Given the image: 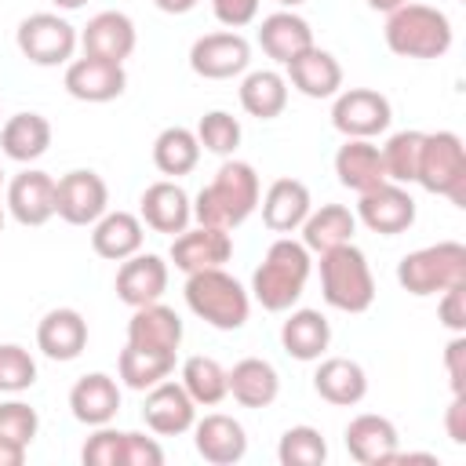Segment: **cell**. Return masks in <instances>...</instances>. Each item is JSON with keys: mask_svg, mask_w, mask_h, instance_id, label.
<instances>
[{"mask_svg": "<svg viewBox=\"0 0 466 466\" xmlns=\"http://www.w3.org/2000/svg\"><path fill=\"white\" fill-rule=\"evenodd\" d=\"M167 291V262L153 251H135L131 258L120 262L116 269V299L124 306H149L160 302V295Z\"/></svg>", "mask_w": 466, "mask_h": 466, "instance_id": "cell-19", "label": "cell"}, {"mask_svg": "<svg viewBox=\"0 0 466 466\" xmlns=\"http://www.w3.org/2000/svg\"><path fill=\"white\" fill-rule=\"evenodd\" d=\"M7 211L18 226H44L55 218V178L40 167H25L7 182Z\"/></svg>", "mask_w": 466, "mask_h": 466, "instance_id": "cell-18", "label": "cell"}, {"mask_svg": "<svg viewBox=\"0 0 466 466\" xmlns=\"http://www.w3.org/2000/svg\"><path fill=\"white\" fill-rule=\"evenodd\" d=\"M248 66H251V44L233 29L197 36L189 47V69L204 80H229L240 76Z\"/></svg>", "mask_w": 466, "mask_h": 466, "instance_id": "cell-12", "label": "cell"}, {"mask_svg": "<svg viewBox=\"0 0 466 466\" xmlns=\"http://www.w3.org/2000/svg\"><path fill=\"white\" fill-rule=\"evenodd\" d=\"M55 7H62V11H76V7H84L87 0H51Z\"/></svg>", "mask_w": 466, "mask_h": 466, "instance_id": "cell-53", "label": "cell"}, {"mask_svg": "<svg viewBox=\"0 0 466 466\" xmlns=\"http://www.w3.org/2000/svg\"><path fill=\"white\" fill-rule=\"evenodd\" d=\"M22 462H25V448L0 437V466H22Z\"/></svg>", "mask_w": 466, "mask_h": 466, "instance_id": "cell-50", "label": "cell"}, {"mask_svg": "<svg viewBox=\"0 0 466 466\" xmlns=\"http://www.w3.org/2000/svg\"><path fill=\"white\" fill-rule=\"evenodd\" d=\"M444 368H448L451 393H466V331L455 335V339L444 346Z\"/></svg>", "mask_w": 466, "mask_h": 466, "instance_id": "cell-48", "label": "cell"}, {"mask_svg": "<svg viewBox=\"0 0 466 466\" xmlns=\"http://www.w3.org/2000/svg\"><path fill=\"white\" fill-rule=\"evenodd\" d=\"M309 269H313V258H309L306 244L291 240V237H277L269 244L266 258L258 262V269L251 273L255 302L262 309H269V313H288L302 299Z\"/></svg>", "mask_w": 466, "mask_h": 466, "instance_id": "cell-2", "label": "cell"}, {"mask_svg": "<svg viewBox=\"0 0 466 466\" xmlns=\"http://www.w3.org/2000/svg\"><path fill=\"white\" fill-rule=\"evenodd\" d=\"M0 233H4V204H0Z\"/></svg>", "mask_w": 466, "mask_h": 466, "instance_id": "cell-55", "label": "cell"}, {"mask_svg": "<svg viewBox=\"0 0 466 466\" xmlns=\"http://www.w3.org/2000/svg\"><path fill=\"white\" fill-rule=\"evenodd\" d=\"M197 160H200V142H197V135L189 127L171 124L153 138V164H157L160 175L182 178V175H189L197 167Z\"/></svg>", "mask_w": 466, "mask_h": 466, "instance_id": "cell-36", "label": "cell"}, {"mask_svg": "<svg viewBox=\"0 0 466 466\" xmlns=\"http://www.w3.org/2000/svg\"><path fill=\"white\" fill-rule=\"evenodd\" d=\"M127 87V73L120 62H106V58H73L66 66V91L76 98V102H113L120 98Z\"/></svg>", "mask_w": 466, "mask_h": 466, "instance_id": "cell-14", "label": "cell"}, {"mask_svg": "<svg viewBox=\"0 0 466 466\" xmlns=\"http://www.w3.org/2000/svg\"><path fill=\"white\" fill-rule=\"evenodd\" d=\"M127 342L138 346V350L178 353V346H182V317L164 302L135 306V313L127 320Z\"/></svg>", "mask_w": 466, "mask_h": 466, "instance_id": "cell-23", "label": "cell"}, {"mask_svg": "<svg viewBox=\"0 0 466 466\" xmlns=\"http://www.w3.org/2000/svg\"><path fill=\"white\" fill-rule=\"evenodd\" d=\"M284 69H288L284 80L299 95H306V98H335L342 91V66H339V58L331 51L317 47V44L309 51H302L299 58H291Z\"/></svg>", "mask_w": 466, "mask_h": 466, "instance_id": "cell-22", "label": "cell"}, {"mask_svg": "<svg viewBox=\"0 0 466 466\" xmlns=\"http://www.w3.org/2000/svg\"><path fill=\"white\" fill-rule=\"evenodd\" d=\"M357 222H364L371 233L397 237L415 226V200L400 182H379L368 193H357Z\"/></svg>", "mask_w": 466, "mask_h": 466, "instance_id": "cell-11", "label": "cell"}, {"mask_svg": "<svg viewBox=\"0 0 466 466\" xmlns=\"http://www.w3.org/2000/svg\"><path fill=\"white\" fill-rule=\"evenodd\" d=\"M320 295L339 313H364L375 302V277L368 255L350 240L320 255Z\"/></svg>", "mask_w": 466, "mask_h": 466, "instance_id": "cell-4", "label": "cell"}, {"mask_svg": "<svg viewBox=\"0 0 466 466\" xmlns=\"http://www.w3.org/2000/svg\"><path fill=\"white\" fill-rule=\"evenodd\" d=\"M229 255H233V237H229V229H215V226H200V222H197V229L186 226V229L175 233V240H171V262H175V269H182V273L215 269V266L229 262Z\"/></svg>", "mask_w": 466, "mask_h": 466, "instance_id": "cell-15", "label": "cell"}, {"mask_svg": "<svg viewBox=\"0 0 466 466\" xmlns=\"http://www.w3.org/2000/svg\"><path fill=\"white\" fill-rule=\"evenodd\" d=\"M335 175L346 189L353 193H368L375 189L379 182H386V171H382V153L371 138H346L335 153Z\"/></svg>", "mask_w": 466, "mask_h": 466, "instance_id": "cell-30", "label": "cell"}, {"mask_svg": "<svg viewBox=\"0 0 466 466\" xmlns=\"http://www.w3.org/2000/svg\"><path fill=\"white\" fill-rule=\"evenodd\" d=\"M0 186H4V171H0Z\"/></svg>", "mask_w": 466, "mask_h": 466, "instance_id": "cell-56", "label": "cell"}, {"mask_svg": "<svg viewBox=\"0 0 466 466\" xmlns=\"http://www.w3.org/2000/svg\"><path fill=\"white\" fill-rule=\"evenodd\" d=\"M36 430H40L36 408H29L25 400H4L0 404V437L4 441H15V444L29 448L33 437H36Z\"/></svg>", "mask_w": 466, "mask_h": 466, "instance_id": "cell-43", "label": "cell"}, {"mask_svg": "<svg viewBox=\"0 0 466 466\" xmlns=\"http://www.w3.org/2000/svg\"><path fill=\"white\" fill-rule=\"evenodd\" d=\"M331 342V324L320 309H291L280 324V346L295 360H320Z\"/></svg>", "mask_w": 466, "mask_h": 466, "instance_id": "cell-32", "label": "cell"}, {"mask_svg": "<svg viewBox=\"0 0 466 466\" xmlns=\"http://www.w3.org/2000/svg\"><path fill=\"white\" fill-rule=\"evenodd\" d=\"M164 448L146 433H124V466H160Z\"/></svg>", "mask_w": 466, "mask_h": 466, "instance_id": "cell-46", "label": "cell"}, {"mask_svg": "<svg viewBox=\"0 0 466 466\" xmlns=\"http://www.w3.org/2000/svg\"><path fill=\"white\" fill-rule=\"evenodd\" d=\"M80 459L84 466H124V433L113 430L109 422L95 426V433L84 441Z\"/></svg>", "mask_w": 466, "mask_h": 466, "instance_id": "cell-44", "label": "cell"}, {"mask_svg": "<svg viewBox=\"0 0 466 466\" xmlns=\"http://www.w3.org/2000/svg\"><path fill=\"white\" fill-rule=\"evenodd\" d=\"M135 44H138L135 22L124 11H98L80 29V47L91 58H106V62H120L124 66V58H131Z\"/></svg>", "mask_w": 466, "mask_h": 466, "instance_id": "cell-20", "label": "cell"}, {"mask_svg": "<svg viewBox=\"0 0 466 466\" xmlns=\"http://www.w3.org/2000/svg\"><path fill=\"white\" fill-rule=\"evenodd\" d=\"M258 208H262V222L273 233H295L306 222V215L313 211V197H309L306 182L277 178V182H269L266 197H258Z\"/></svg>", "mask_w": 466, "mask_h": 466, "instance_id": "cell-26", "label": "cell"}, {"mask_svg": "<svg viewBox=\"0 0 466 466\" xmlns=\"http://www.w3.org/2000/svg\"><path fill=\"white\" fill-rule=\"evenodd\" d=\"M240 106L248 116L273 120L288 106V80L277 69H255L240 80Z\"/></svg>", "mask_w": 466, "mask_h": 466, "instance_id": "cell-35", "label": "cell"}, {"mask_svg": "<svg viewBox=\"0 0 466 466\" xmlns=\"http://www.w3.org/2000/svg\"><path fill=\"white\" fill-rule=\"evenodd\" d=\"M404 4H408V0H368V7H371V11H386V15H390V11H397V7H404Z\"/></svg>", "mask_w": 466, "mask_h": 466, "instance_id": "cell-52", "label": "cell"}, {"mask_svg": "<svg viewBox=\"0 0 466 466\" xmlns=\"http://www.w3.org/2000/svg\"><path fill=\"white\" fill-rule=\"evenodd\" d=\"M211 11L226 29H244L248 22H255L258 0H211Z\"/></svg>", "mask_w": 466, "mask_h": 466, "instance_id": "cell-47", "label": "cell"}, {"mask_svg": "<svg viewBox=\"0 0 466 466\" xmlns=\"http://www.w3.org/2000/svg\"><path fill=\"white\" fill-rule=\"evenodd\" d=\"M193 135H197L200 149H208L215 157H233L237 146H240V120L233 113H226V109H211V113L200 116Z\"/></svg>", "mask_w": 466, "mask_h": 466, "instance_id": "cell-41", "label": "cell"}, {"mask_svg": "<svg viewBox=\"0 0 466 466\" xmlns=\"http://www.w3.org/2000/svg\"><path fill=\"white\" fill-rule=\"evenodd\" d=\"M422 135L426 131H397L386 138V146H379L382 153V171L390 182H415L419 175V153H422Z\"/></svg>", "mask_w": 466, "mask_h": 466, "instance_id": "cell-39", "label": "cell"}, {"mask_svg": "<svg viewBox=\"0 0 466 466\" xmlns=\"http://www.w3.org/2000/svg\"><path fill=\"white\" fill-rule=\"evenodd\" d=\"M437 320H441L448 331H455V335H462V331H466V284H455V288L441 291Z\"/></svg>", "mask_w": 466, "mask_h": 466, "instance_id": "cell-45", "label": "cell"}, {"mask_svg": "<svg viewBox=\"0 0 466 466\" xmlns=\"http://www.w3.org/2000/svg\"><path fill=\"white\" fill-rule=\"evenodd\" d=\"M175 371V353H157V350H138V346H124L116 357V375L127 390L146 393L149 386L164 382Z\"/></svg>", "mask_w": 466, "mask_h": 466, "instance_id": "cell-37", "label": "cell"}, {"mask_svg": "<svg viewBox=\"0 0 466 466\" xmlns=\"http://www.w3.org/2000/svg\"><path fill=\"white\" fill-rule=\"evenodd\" d=\"M386 47L400 58H441L451 47V22L430 4H404L386 15Z\"/></svg>", "mask_w": 466, "mask_h": 466, "instance_id": "cell-5", "label": "cell"}, {"mask_svg": "<svg viewBox=\"0 0 466 466\" xmlns=\"http://www.w3.org/2000/svg\"><path fill=\"white\" fill-rule=\"evenodd\" d=\"M397 284L415 299L441 295L455 284H466V244L437 240L419 251H408L397 262Z\"/></svg>", "mask_w": 466, "mask_h": 466, "instance_id": "cell-6", "label": "cell"}, {"mask_svg": "<svg viewBox=\"0 0 466 466\" xmlns=\"http://www.w3.org/2000/svg\"><path fill=\"white\" fill-rule=\"evenodd\" d=\"M142 419L146 426L157 433V437H178L186 430H193L197 422V404L193 397L182 390V382H157L146 390V400H142Z\"/></svg>", "mask_w": 466, "mask_h": 466, "instance_id": "cell-13", "label": "cell"}, {"mask_svg": "<svg viewBox=\"0 0 466 466\" xmlns=\"http://www.w3.org/2000/svg\"><path fill=\"white\" fill-rule=\"evenodd\" d=\"M415 182L426 193L448 197L455 208H466V149L455 131H430L422 135L419 175Z\"/></svg>", "mask_w": 466, "mask_h": 466, "instance_id": "cell-7", "label": "cell"}, {"mask_svg": "<svg viewBox=\"0 0 466 466\" xmlns=\"http://www.w3.org/2000/svg\"><path fill=\"white\" fill-rule=\"evenodd\" d=\"M15 44H18L22 58H29L33 66H66V62H73V51L80 44V33L62 15L36 11V15H29V18L18 22Z\"/></svg>", "mask_w": 466, "mask_h": 466, "instance_id": "cell-8", "label": "cell"}, {"mask_svg": "<svg viewBox=\"0 0 466 466\" xmlns=\"http://www.w3.org/2000/svg\"><path fill=\"white\" fill-rule=\"evenodd\" d=\"M182 390L193 397L197 408H215L222 397H229V386H226V368L215 360V357H186L182 360Z\"/></svg>", "mask_w": 466, "mask_h": 466, "instance_id": "cell-38", "label": "cell"}, {"mask_svg": "<svg viewBox=\"0 0 466 466\" xmlns=\"http://www.w3.org/2000/svg\"><path fill=\"white\" fill-rule=\"evenodd\" d=\"M138 218L157 229V233H182L193 218V204L186 197V189L171 178H160L153 186L142 189V200H138Z\"/></svg>", "mask_w": 466, "mask_h": 466, "instance_id": "cell-21", "label": "cell"}, {"mask_svg": "<svg viewBox=\"0 0 466 466\" xmlns=\"http://www.w3.org/2000/svg\"><path fill=\"white\" fill-rule=\"evenodd\" d=\"M313 390L335 408H353L368 393V371L350 357H324L313 371Z\"/></svg>", "mask_w": 466, "mask_h": 466, "instance_id": "cell-27", "label": "cell"}, {"mask_svg": "<svg viewBox=\"0 0 466 466\" xmlns=\"http://www.w3.org/2000/svg\"><path fill=\"white\" fill-rule=\"evenodd\" d=\"M258 47L273 62L288 66L291 58H299L302 51L313 47V29H309V22L302 15H295V11L284 7V11H273V15L262 18V25H258Z\"/></svg>", "mask_w": 466, "mask_h": 466, "instance_id": "cell-28", "label": "cell"}, {"mask_svg": "<svg viewBox=\"0 0 466 466\" xmlns=\"http://www.w3.org/2000/svg\"><path fill=\"white\" fill-rule=\"evenodd\" d=\"M277 4H280V7H288V11H295V7H299V4H306V0H277Z\"/></svg>", "mask_w": 466, "mask_h": 466, "instance_id": "cell-54", "label": "cell"}, {"mask_svg": "<svg viewBox=\"0 0 466 466\" xmlns=\"http://www.w3.org/2000/svg\"><path fill=\"white\" fill-rule=\"evenodd\" d=\"M302 229V244L306 251H331L339 244H350L353 233H357V215L346 208V204H320L317 211L306 215V222L299 226Z\"/></svg>", "mask_w": 466, "mask_h": 466, "instance_id": "cell-34", "label": "cell"}, {"mask_svg": "<svg viewBox=\"0 0 466 466\" xmlns=\"http://www.w3.org/2000/svg\"><path fill=\"white\" fill-rule=\"evenodd\" d=\"M390 120H393V106L375 87H346L335 95L331 124L346 138H375L390 127Z\"/></svg>", "mask_w": 466, "mask_h": 466, "instance_id": "cell-10", "label": "cell"}, {"mask_svg": "<svg viewBox=\"0 0 466 466\" xmlns=\"http://www.w3.org/2000/svg\"><path fill=\"white\" fill-rule=\"evenodd\" d=\"M277 459H280V466H320L328 459L324 433L317 426H291V430H284L280 444H277Z\"/></svg>", "mask_w": 466, "mask_h": 466, "instance_id": "cell-40", "label": "cell"}, {"mask_svg": "<svg viewBox=\"0 0 466 466\" xmlns=\"http://www.w3.org/2000/svg\"><path fill=\"white\" fill-rule=\"evenodd\" d=\"M262 186L258 175L248 160H229L215 171V178L197 193L193 200V218L200 226H215V229H237L240 222H248L258 208Z\"/></svg>", "mask_w": 466, "mask_h": 466, "instance_id": "cell-1", "label": "cell"}, {"mask_svg": "<svg viewBox=\"0 0 466 466\" xmlns=\"http://www.w3.org/2000/svg\"><path fill=\"white\" fill-rule=\"evenodd\" d=\"M186 306L193 309V317H200L204 324L218 328V331H237L248 324V313H251V295L248 288L229 277L222 266L215 269H197V273H186Z\"/></svg>", "mask_w": 466, "mask_h": 466, "instance_id": "cell-3", "label": "cell"}, {"mask_svg": "<svg viewBox=\"0 0 466 466\" xmlns=\"http://www.w3.org/2000/svg\"><path fill=\"white\" fill-rule=\"evenodd\" d=\"M47 146H51V124L40 113H15L0 127V149L15 164L40 160L47 153Z\"/></svg>", "mask_w": 466, "mask_h": 466, "instance_id": "cell-33", "label": "cell"}, {"mask_svg": "<svg viewBox=\"0 0 466 466\" xmlns=\"http://www.w3.org/2000/svg\"><path fill=\"white\" fill-rule=\"evenodd\" d=\"M193 448L211 466H233L248 455V433L233 415L211 411L193 422Z\"/></svg>", "mask_w": 466, "mask_h": 466, "instance_id": "cell-17", "label": "cell"}, {"mask_svg": "<svg viewBox=\"0 0 466 466\" xmlns=\"http://www.w3.org/2000/svg\"><path fill=\"white\" fill-rule=\"evenodd\" d=\"M109 211V186L98 171L76 167L55 182V215L69 226H95Z\"/></svg>", "mask_w": 466, "mask_h": 466, "instance_id": "cell-9", "label": "cell"}, {"mask_svg": "<svg viewBox=\"0 0 466 466\" xmlns=\"http://www.w3.org/2000/svg\"><path fill=\"white\" fill-rule=\"evenodd\" d=\"M444 430L451 444H466V393H451V404L444 411Z\"/></svg>", "mask_w": 466, "mask_h": 466, "instance_id": "cell-49", "label": "cell"}, {"mask_svg": "<svg viewBox=\"0 0 466 466\" xmlns=\"http://www.w3.org/2000/svg\"><path fill=\"white\" fill-rule=\"evenodd\" d=\"M36 382V360L18 342H0V393H22Z\"/></svg>", "mask_w": 466, "mask_h": 466, "instance_id": "cell-42", "label": "cell"}, {"mask_svg": "<svg viewBox=\"0 0 466 466\" xmlns=\"http://www.w3.org/2000/svg\"><path fill=\"white\" fill-rule=\"evenodd\" d=\"M69 411L76 422L84 426H106L116 419L120 411V386L113 375L106 371H91V375H80L69 390Z\"/></svg>", "mask_w": 466, "mask_h": 466, "instance_id": "cell-24", "label": "cell"}, {"mask_svg": "<svg viewBox=\"0 0 466 466\" xmlns=\"http://www.w3.org/2000/svg\"><path fill=\"white\" fill-rule=\"evenodd\" d=\"M164 15H186V11H193L197 7V0H153Z\"/></svg>", "mask_w": 466, "mask_h": 466, "instance_id": "cell-51", "label": "cell"}, {"mask_svg": "<svg viewBox=\"0 0 466 466\" xmlns=\"http://www.w3.org/2000/svg\"><path fill=\"white\" fill-rule=\"evenodd\" d=\"M226 386H229V397L240 408H269L280 393V375L269 360L244 357L226 371Z\"/></svg>", "mask_w": 466, "mask_h": 466, "instance_id": "cell-29", "label": "cell"}, {"mask_svg": "<svg viewBox=\"0 0 466 466\" xmlns=\"http://www.w3.org/2000/svg\"><path fill=\"white\" fill-rule=\"evenodd\" d=\"M36 350L47 357V360H76L84 350H87V320L80 309L73 306H58V309H47L36 324Z\"/></svg>", "mask_w": 466, "mask_h": 466, "instance_id": "cell-16", "label": "cell"}, {"mask_svg": "<svg viewBox=\"0 0 466 466\" xmlns=\"http://www.w3.org/2000/svg\"><path fill=\"white\" fill-rule=\"evenodd\" d=\"M342 437H346V451L360 466H382V462H390V455L400 444L397 426L386 415H375V411H364V415L350 419V426H346Z\"/></svg>", "mask_w": 466, "mask_h": 466, "instance_id": "cell-25", "label": "cell"}, {"mask_svg": "<svg viewBox=\"0 0 466 466\" xmlns=\"http://www.w3.org/2000/svg\"><path fill=\"white\" fill-rule=\"evenodd\" d=\"M142 218L131 211H106L95 226H91V248L98 258L109 262H124L135 251H142Z\"/></svg>", "mask_w": 466, "mask_h": 466, "instance_id": "cell-31", "label": "cell"}]
</instances>
